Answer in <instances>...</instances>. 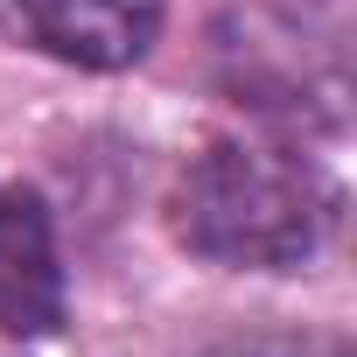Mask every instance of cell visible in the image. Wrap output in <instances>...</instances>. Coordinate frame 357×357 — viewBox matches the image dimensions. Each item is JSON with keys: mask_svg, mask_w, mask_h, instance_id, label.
<instances>
[{"mask_svg": "<svg viewBox=\"0 0 357 357\" xmlns=\"http://www.w3.org/2000/svg\"><path fill=\"white\" fill-rule=\"evenodd\" d=\"M168 225L197 259L231 273H294L322 252L336 225V190L301 147L280 140H211L175 175Z\"/></svg>", "mask_w": 357, "mask_h": 357, "instance_id": "6da1fadb", "label": "cell"}, {"mask_svg": "<svg viewBox=\"0 0 357 357\" xmlns=\"http://www.w3.org/2000/svg\"><path fill=\"white\" fill-rule=\"evenodd\" d=\"M168 22V0H0V29L70 70H133Z\"/></svg>", "mask_w": 357, "mask_h": 357, "instance_id": "7a4b0ae2", "label": "cell"}, {"mask_svg": "<svg viewBox=\"0 0 357 357\" xmlns=\"http://www.w3.org/2000/svg\"><path fill=\"white\" fill-rule=\"evenodd\" d=\"M63 308H70V287H63L50 204L29 183H0V336L15 343L56 336Z\"/></svg>", "mask_w": 357, "mask_h": 357, "instance_id": "3957f363", "label": "cell"}, {"mask_svg": "<svg viewBox=\"0 0 357 357\" xmlns=\"http://www.w3.org/2000/svg\"><path fill=\"white\" fill-rule=\"evenodd\" d=\"M252 357H343L336 343H259Z\"/></svg>", "mask_w": 357, "mask_h": 357, "instance_id": "277c9868", "label": "cell"}]
</instances>
